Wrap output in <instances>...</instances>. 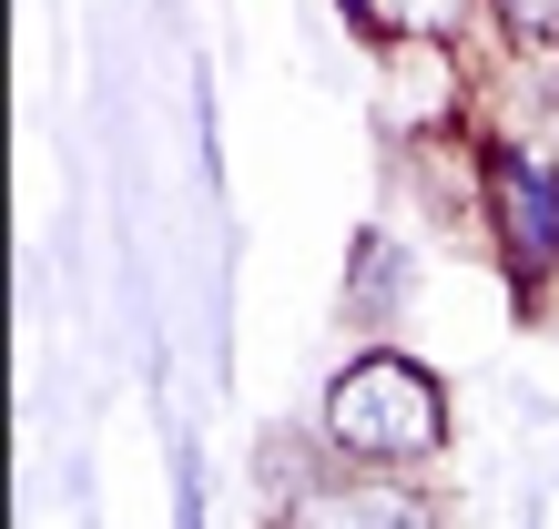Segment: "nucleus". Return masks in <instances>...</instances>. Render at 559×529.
<instances>
[{"label":"nucleus","mask_w":559,"mask_h":529,"mask_svg":"<svg viewBox=\"0 0 559 529\" xmlns=\"http://www.w3.org/2000/svg\"><path fill=\"white\" fill-rule=\"evenodd\" d=\"M316 448L325 469L427 479L448 458V377L407 346H346V367L316 397Z\"/></svg>","instance_id":"f257e3e1"},{"label":"nucleus","mask_w":559,"mask_h":529,"mask_svg":"<svg viewBox=\"0 0 559 529\" xmlns=\"http://www.w3.org/2000/svg\"><path fill=\"white\" fill-rule=\"evenodd\" d=\"M488 235H499L509 285L559 275V163L539 143H488Z\"/></svg>","instance_id":"f03ea898"},{"label":"nucleus","mask_w":559,"mask_h":529,"mask_svg":"<svg viewBox=\"0 0 559 529\" xmlns=\"http://www.w3.org/2000/svg\"><path fill=\"white\" fill-rule=\"evenodd\" d=\"M285 519H386V529H417V519H438V499L407 479H386V469H336L325 489H295Z\"/></svg>","instance_id":"7ed1b4c3"},{"label":"nucleus","mask_w":559,"mask_h":529,"mask_svg":"<svg viewBox=\"0 0 559 529\" xmlns=\"http://www.w3.org/2000/svg\"><path fill=\"white\" fill-rule=\"evenodd\" d=\"M478 11H488V31H499L509 51H530V61L559 51V0H478Z\"/></svg>","instance_id":"20e7f679"},{"label":"nucleus","mask_w":559,"mask_h":529,"mask_svg":"<svg viewBox=\"0 0 559 529\" xmlns=\"http://www.w3.org/2000/svg\"><path fill=\"white\" fill-rule=\"evenodd\" d=\"M356 21L377 31V42H407V31H448L457 21V0H346Z\"/></svg>","instance_id":"39448f33"},{"label":"nucleus","mask_w":559,"mask_h":529,"mask_svg":"<svg viewBox=\"0 0 559 529\" xmlns=\"http://www.w3.org/2000/svg\"><path fill=\"white\" fill-rule=\"evenodd\" d=\"M530 132H539L549 153H559V51L539 61V82H530Z\"/></svg>","instance_id":"423d86ee"},{"label":"nucleus","mask_w":559,"mask_h":529,"mask_svg":"<svg viewBox=\"0 0 559 529\" xmlns=\"http://www.w3.org/2000/svg\"><path fill=\"white\" fill-rule=\"evenodd\" d=\"M356 306H367V316L397 306V255H386V245H367V295H356Z\"/></svg>","instance_id":"0eeeda50"}]
</instances>
